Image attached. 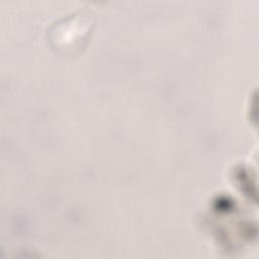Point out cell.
Masks as SVG:
<instances>
[{
  "instance_id": "cell-1",
  "label": "cell",
  "mask_w": 259,
  "mask_h": 259,
  "mask_svg": "<svg viewBox=\"0 0 259 259\" xmlns=\"http://www.w3.org/2000/svg\"><path fill=\"white\" fill-rule=\"evenodd\" d=\"M90 5L56 19L47 30V39L54 51L62 55H75L86 46L93 25L94 13Z\"/></svg>"
}]
</instances>
